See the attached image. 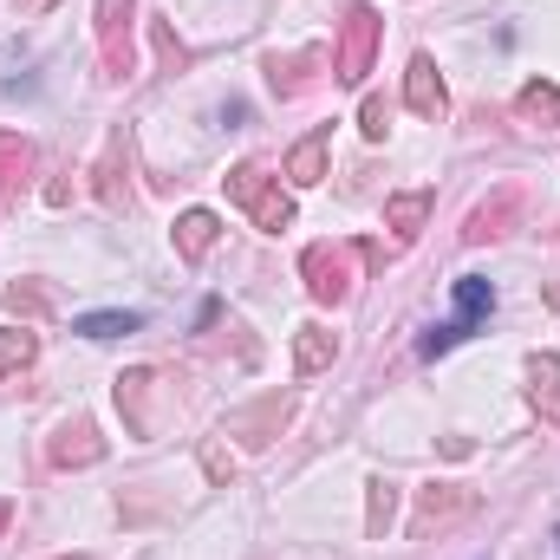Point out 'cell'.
<instances>
[{
  "label": "cell",
  "instance_id": "1",
  "mask_svg": "<svg viewBox=\"0 0 560 560\" xmlns=\"http://www.w3.org/2000/svg\"><path fill=\"white\" fill-rule=\"evenodd\" d=\"M222 183H229V202H242V209L255 215V229H268V235L293 229V196L280 189V183L268 176V170H261V163H235Z\"/></svg>",
  "mask_w": 560,
  "mask_h": 560
},
{
  "label": "cell",
  "instance_id": "2",
  "mask_svg": "<svg viewBox=\"0 0 560 560\" xmlns=\"http://www.w3.org/2000/svg\"><path fill=\"white\" fill-rule=\"evenodd\" d=\"M131 33H138V0H98V66H105L98 79L105 85H125L138 72Z\"/></svg>",
  "mask_w": 560,
  "mask_h": 560
},
{
  "label": "cell",
  "instance_id": "3",
  "mask_svg": "<svg viewBox=\"0 0 560 560\" xmlns=\"http://www.w3.org/2000/svg\"><path fill=\"white\" fill-rule=\"evenodd\" d=\"M489 313H495V287H489L482 275H463V280H456V319L430 326V332L418 339V352H423V359H443V352H450L456 339H469Z\"/></svg>",
  "mask_w": 560,
  "mask_h": 560
},
{
  "label": "cell",
  "instance_id": "4",
  "mask_svg": "<svg viewBox=\"0 0 560 560\" xmlns=\"http://www.w3.org/2000/svg\"><path fill=\"white\" fill-rule=\"evenodd\" d=\"M378 39H385L378 7H346V20H339V52H332V79L365 85V72H372V59H378Z\"/></svg>",
  "mask_w": 560,
  "mask_h": 560
},
{
  "label": "cell",
  "instance_id": "5",
  "mask_svg": "<svg viewBox=\"0 0 560 560\" xmlns=\"http://www.w3.org/2000/svg\"><path fill=\"white\" fill-rule=\"evenodd\" d=\"M352 261H359V248L352 242H313L306 255H300V275H306V293L319 300V306H346L352 300Z\"/></svg>",
  "mask_w": 560,
  "mask_h": 560
},
{
  "label": "cell",
  "instance_id": "6",
  "mask_svg": "<svg viewBox=\"0 0 560 560\" xmlns=\"http://www.w3.org/2000/svg\"><path fill=\"white\" fill-rule=\"evenodd\" d=\"M522 209H528V189L522 183H495L469 215H463V248H482V242H502L515 222H522Z\"/></svg>",
  "mask_w": 560,
  "mask_h": 560
},
{
  "label": "cell",
  "instance_id": "7",
  "mask_svg": "<svg viewBox=\"0 0 560 560\" xmlns=\"http://www.w3.org/2000/svg\"><path fill=\"white\" fill-rule=\"evenodd\" d=\"M183 385V378H176ZM176 385H163V372L156 365H138V372H125L118 378V418L131 436H156V398H176Z\"/></svg>",
  "mask_w": 560,
  "mask_h": 560
},
{
  "label": "cell",
  "instance_id": "8",
  "mask_svg": "<svg viewBox=\"0 0 560 560\" xmlns=\"http://www.w3.org/2000/svg\"><path fill=\"white\" fill-rule=\"evenodd\" d=\"M476 509V489H463V482H430L418 489V509H411V541H430V535H443L450 522H463Z\"/></svg>",
  "mask_w": 560,
  "mask_h": 560
},
{
  "label": "cell",
  "instance_id": "9",
  "mask_svg": "<svg viewBox=\"0 0 560 560\" xmlns=\"http://www.w3.org/2000/svg\"><path fill=\"white\" fill-rule=\"evenodd\" d=\"M287 418H293V392H268V398L229 411L222 418V436H242L248 450H261V443H275L280 430H287Z\"/></svg>",
  "mask_w": 560,
  "mask_h": 560
},
{
  "label": "cell",
  "instance_id": "10",
  "mask_svg": "<svg viewBox=\"0 0 560 560\" xmlns=\"http://www.w3.org/2000/svg\"><path fill=\"white\" fill-rule=\"evenodd\" d=\"M326 79V46H300V52H268V85L275 98H306Z\"/></svg>",
  "mask_w": 560,
  "mask_h": 560
},
{
  "label": "cell",
  "instance_id": "11",
  "mask_svg": "<svg viewBox=\"0 0 560 560\" xmlns=\"http://www.w3.org/2000/svg\"><path fill=\"white\" fill-rule=\"evenodd\" d=\"M98 456H105V436H98L92 418H66L46 436V463H52V469H92Z\"/></svg>",
  "mask_w": 560,
  "mask_h": 560
},
{
  "label": "cell",
  "instance_id": "12",
  "mask_svg": "<svg viewBox=\"0 0 560 560\" xmlns=\"http://www.w3.org/2000/svg\"><path fill=\"white\" fill-rule=\"evenodd\" d=\"M92 176H98V202H105L112 215H125V209H131V183H125V176H131V143H125V131L105 138V156H98Z\"/></svg>",
  "mask_w": 560,
  "mask_h": 560
},
{
  "label": "cell",
  "instance_id": "13",
  "mask_svg": "<svg viewBox=\"0 0 560 560\" xmlns=\"http://www.w3.org/2000/svg\"><path fill=\"white\" fill-rule=\"evenodd\" d=\"M405 105H411L418 118H430V125L450 112V92H443V79H436V59H430V52H418V59L405 66Z\"/></svg>",
  "mask_w": 560,
  "mask_h": 560
},
{
  "label": "cell",
  "instance_id": "14",
  "mask_svg": "<svg viewBox=\"0 0 560 560\" xmlns=\"http://www.w3.org/2000/svg\"><path fill=\"white\" fill-rule=\"evenodd\" d=\"M33 163H39L33 138H20V131H0V202H20V196L33 189Z\"/></svg>",
  "mask_w": 560,
  "mask_h": 560
},
{
  "label": "cell",
  "instance_id": "15",
  "mask_svg": "<svg viewBox=\"0 0 560 560\" xmlns=\"http://www.w3.org/2000/svg\"><path fill=\"white\" fill-rule=\"evenodd\" d=\"M515 118H522L528 131H560V85L528 79V85L515 92Z\"/></svg>",
  "mask_w": 560,
  "mask_h": 560
},
{
  "label": "cell",
  "instance_id": "16",
  "mask_svg": "<svg viewBox=\"0 0 560 560\" xmlns=\"http://www.w3.org/2000/svg\"><path fill=\"white\" fill-rule=\"evenodd\" d=\"M215 235H222V222H215L209 209H183V215H176V255H183L189 268H196V261H209Z\"/></svg>",
  "mask_w": 560,
  "mask_h": 560
},
{
  "label": "cell",
  "instance_id": "17",
  "mask_svg": "<svg viewBox=\"0 0 560 560\" xmlns=\"http://www.w3.org/2000/svg\"><path fill=\"white\" fill-rule=\"evenodd\" d=\"M332 359H339V332H326V326H300V332H293V372H300V378L326 372Z\"/></svg>",
  "mask_w": 560,
  "mask_h": 560
},
{
  "label": "cell",
  "instance_id": "18",
  "mask_svg": "<svg viewBox=\"0 0 560 560\" xmlns=\"http://www.w3.org/2000/svg\"><path fill=\"white\" fill-rule=\"evenodd\" d=\"M430 202H436L430 189H398V196L385 202V222L398 229V242H418V235H423V222H430Z\"/></svg>",
  "mask_w": 560,
  "mask_h": 560
},
{
  "label": "cell",
  "instance_id": "19",
  "mask_svg": "<svg viewBox=\"0 0 560 560\" xmlns=\"http://www.w3.org/2000/svg\"><path fill=\"white\" fill-rule=\"evenodd\" d=\"M528 398H535L541 418L560 423V359L555 352H535V359H528Z\"/></svg>",
  "mask_w": 560,
  "mask_h": 560
},
{
  "label": "cell",
  "instance_id": "20",
  "mask_svg": "<svg viewBox=\"0 0 560 560\" xmlns=\"http://www.w3.org/2000/svg\"><path fill=\"white\" fill-rule=\"evenodd\" d=\"M326 176V131H313V138H300L287 150V183H300V189H313Z\"/></svg>",
  "mask_w": 560,
  "mask_h": 560
},
{
  "label": "cell",
  "instance_id": "21",
  "mask_svg": "<svg viewBox=\"0 0 560 560\" xmlns=\"http://www.w3.org/2000/svg\"><path fill=\"white\" fill-rule=\"evenodd\" d=\"M33 359H39V332H26L20 319H13V326H0V378H20Z\"/></svg>",
  "mask_w": 560,
  "mask_h": 560
},
{
  "label": "cell",
  "instance_id": "22",
  "mask_svg": "<svg viewBox=\"0 0 560 560\" xmlns=\"http://www.w3.org/2000/svg\"><path fill=\"white\" fill-rule=\"evenodd\" d=\"M0 306H7L13 319H46V313H52V293L33 287V280H7V287H0Z\"/></svg>",
  "mask_w": 560,
  "mask_h": 560
},
{
  "label": "cell",
  "instance_id": "23",
  "mask_svg": "<svg viewBox=\"0 0 560 560\" xmlns=\"http://www.w3.org/2000/svg\"><path fill=\"white\" fill-rule=\"evenodd\" d=\"M392 522H398V482H372V495H365V535L372 541H385L392 535Z\"/></svg>",
  "mask_w": 560,
  "mask_h": 560
},
{
  "label": "cell",
  "instance_id": "24",
  "mask_svg": "<svg viewBox=\"0 0 560 560\" xmlns=\"http://www.w3.org/2000/svg\"><path fill=\"white\" fill-rule=\"evenodd\" d=\"M196 456H202V476H209L215 489H229V482L242 476V463H235V450H229L222 436H202V450H196Z\"/></svg>",
  "mask_w": 560,
  "mask_h": 560
},
{
  "label": "cell",
  "instance_id": "25",
  "mask_svg": "<svg viewBox=\"0 0 560 560\" xmlns=\"http://www.w3.org/2000/svg\"><path fill=\"white\" fill-rule=\"evenodd\" d=\"M143 313H79L72 319V332H85V339H118V332H138Z\"/></svg>",
  "mask_w": 560,
  "mask_h": 560
},
{
  "label": "cell",
  "instance_id": "26",
  "mask_svg": "<svg viewBox=\"0 0 560 560\" xmlns=\"http://www.w3.org/2000/svg\"><path fill=\"white\" fill-rule=\"evenodd\" d=\"M150 46H156V59H163L170 72H183V66H189V46L176 39V26H163V20H156V26H150Z\"/></svg>",
  "mask_w": 560,
  "mask_h": 560
},
{
  "label": "cell",
  "instance_id": "27",
  "mask_svg": "<svg viewBox=\"0 0 560 560\" xmlns=\"http://www.w3.org/2000/svg\"><path fill=\"white\" fill-rule=\"evenodd\" d=\"M385 118H392V112H385V98H365V105H359V131H365L372 143H385V131H392Z\"/></svg>",
  "mask_w": 560,
  "mask_h": 560
},
{
  "label": "cell",
  "instance_id": "28",
  "mask_svg": "<svg viewBox=\"0 0 560 560\" xmlns=\"http://www.w3.org/2000/svg\"><path fill=\"white\" fill-rule=\"evenodd\" d=\"M46 202H52V209H66V202H72V183H66V176H59V183H46Z\"/></svg>",
  "mask_w": 560,
  "mask_h": 560
},
{
  "label": "cell",
  "instance_id": "29",
  "mask_svg": "<svg viewBox=\"0 0 560 560\" xmlns=\"http://www.w3.org/2000/svg\"><path fill=\"white\" fill-rule=\"evenodd\" d=\"M13 7H20V13H46L52 0H13Z\"/></svg>",
  "mask_w": 560,
  "mask_h": 560
},
{
  "label": "cell",
  "instance_id": "30",
  "mask_svg": "<svg viewBox=\"0 0 560 560\" xmlns=\"http://www.w3.org/2000/svg\"><path fill=\"white\" fill-rule=\"evenodd\" d=\"M7 522H13V502H7V495H0V535H7Z\"/></svg>",
  "mask_w": 560,
  "mask_h": 560
},
{
  "label": "cell",
  "instance_id": "31",
  "mask_svg": "<svg viewBox=\"0 0 560 560\" xmlns=\"http://www.w3.org/2000/svg\"><path fill=\"white\" fill-rule=\"evenodd\" d=\"M555 548H560V535H555Z\"/></svg>",
  "mask_w": 560,
  "mask_h": 560
},
{
  "label": "cell",
  "instance_id": "32",
  "mask_svg": "<svg viewBox=\"0 0 560 560\" xmlns=\"http://www.w3.org/2000/svg\"><path fill=\"white\" fill-rule=\"evenodd\" d=\"M66 560H72V555H66Z\"/></svg>",
  "mask_w": 560,
  "mask_h": 560
}]
</instances>
